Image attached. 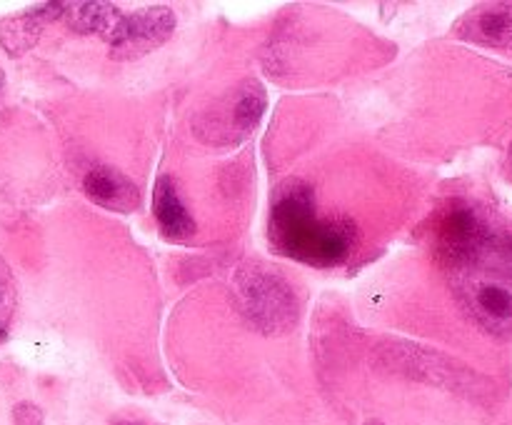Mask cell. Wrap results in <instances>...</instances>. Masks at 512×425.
I'll list each match as a JSON object with an SVG mask.
<instances>
[{"label":"cell","mask_w":512,"mask_h":425,"mask_svg":"<svg viewBox=\"0 0 512 425\" xmlns=\"http://www.w3.org/2000/svg\"><path fill=\"white\" fill-rule=\"evenodd\" d=\"M270 238L288 258L310 265H340L353 250L355 228L348 220L318 218L313 190L303 180H290L273 200Z\"/></svg>","instance_id":"obj_1"},{"label":"cell","mask_w":512,"mask_h":425,"mask_svg":"<svg viewBox=\"0 0 512 425\" xmlns=\"http://www.w3.org/2000/svg\"><path fill=\"white\" fill-rule=\"evenodd\" d=\"M468 313L490 333L512 330V238L490 230L488 238L450 265Z\"/></svg>","instance_id":"obj_2"},{"label":"cell","mask_w":512,"mask_h":425,"mask_svg":"<svg viewBox=\"0 0 512 425\" xmlns=\"http://www.w3.org/2000/svg\"><path fill=\"white\" fill-rule=\"evenodd\" d=\"M240 298H243L245 315L253 320L258 328L275 333L285 330L295 323V295L290 285L278 275H270L268 270H253V273L240 275Z\"/></svg>","instance_id":"obj_3"},{"label":"cell","mask_w":512,"mask_h":425,"mask_svg":"<svg viewBox=\"0 0 512 425\" xmlns=\"http://www.w3.org/2000/svg\"><path fill=\"white\" fill-rule=\"evenodd\" d=\"M175 30V13L170 8H143L135 13H118L105 40L113 58H138L163 45Z\"/></svg>","instance_id":"obj_4"},{"label":"cell","mask_w":512,"mask_h":425,"mask_svg":"<svg viewBox=\"0 0 512 425\" xmlns=\"http://www.w3.org/2000/svg\"><path fill=\"white\" fill-rule=\"evenodd\" d=\"M490 230H493V225L475 208L465 203L450 205L443 218H440L438 235H435V240H438V258L443 260L445 268H450L458 260H463L470 250L478 248L488 238Z\"/></svg>","instance_id":"obj_5"},{"label":"cell","mask_w":512,"mask_h":425,"mask_svg":"<svg viewBox=\"0 0 512 425\" xmlns=\"http://www.w3.org/2000/svg\"><path fill=\"white\" fill-rule=\"evenodd\" d=\"M83 190L95 205L115 210V213H130L140 205L138 185L128 175L108 168V165H98V168L88 170L83 178Z\"/></svg>","instance_id":"obj_6"},{"label":"cell","mask_w":512,"mask_h":425,"mask_svg":"<svg viewBox=\"0 0 512 425\" xmlns=\"http://www.w3.org/2000/svg\"><path fill=\"white\" fill-rule=\"evenodd\" d=\"M455 33L475 43L512 48V3H488L470 10L455 25Z\"/></svg>","instance_id":"obj_7"},{"label":"cell","mask_w":512,"mask_h":425,"mask_svg":"<svg viewBox=\"0 0 512 425\" xmlns=\"http://www.w3.org/2000/svg\"><path fill=\"white\" fill-rule=\"evenodd\" d=\"M153 213L160 230L168 238H188L195 233V220L190 218L188 208L180 200L173 180L168 175H160L153 188Z\"/></svg>","instance_id":"obj_8"},{"label":"cell","mask_w":512,"mask_h":425,"mask_svg":"<svg viewBox=\"0 0 512 425\" xmlns=\"http://www.w3.org/2000/svg\"><path fill=\"white\" fill-rule=\"evenodd\" d=\"M265 105H268V98H265V90L258 80H245L243 85H238L233 98H230L228 110H225L228 113V133L238 135V138L253 133L263 118Z\"/></svg>","instance_id":"obj_9"},{"label":"cell","mask_w":512,"mask_h":425,"mask_svg":"<svg viewBox=\"0 0 512 425\" xmlns=\"http://www.w3.org/2000/svg\"><path fill=\"white\" fill-rule=\"evenodd\" d=\"M118 13L108 3H63V18L75 33H98L105 38Z\"/></svg>","instance_id":"obj_10"},{"label":"cell","mask_w":512,"mask_h":425,"mask_svg":"<svg viewBox=\"0 0 512 425\" xmlns=\"http://www.w3.org/2000/svg\"><path fill=\"white\" fill-rule=\"evenodd\" d=\"M40 28H43V23H40L38 18H33L30 13H25L3 25L0 43L5 45V50H8L10 55H20L38 43Z\"/></svg>","instance_id":"obj_11"},{"label":"cell","mask_w":512,"mask_h":425,"mask_svg":"<svg viewBox=\"0 0 512 425\" xmlns=\"http://www.w3.org/2000/svg\"><path fill=\"white\" fill-rule=\"evenodd\" d=\"M15 310V283L10 268L5 265V260L0 258V340L5 338L10 328V320H13Z\"/></svg>","instance_id":"obj_12"},{"label":"cell","mask_w":512,"mask_h":425,"mask_svg":"<svg viewBox=\"0 0 512 425\" xmlns=\"http://www.w3.org/2000/svg\"><path fill=\"white\" fill-rule=\"evenodd\" d=\"M15 425H43V410L33 403H20L13 410Z\"/></svg>","instance_id":"obj_13"},{"label":"cell","mask_w":512,"mask_h":425,"mask_svg":"<svg viewBox=\"0 0 512 425\" xmlns=\"http://www.w3.org/2000/svg\"><path fill=\"white\" fill-rule=\"evenodd\" d=\"M110 425H150V423H145V420H135V418H118Z\"/></svg>","instance_id":"obj_14"},{"label":"cell","mask_w":512,"mask_h":425,"mask_svg":"<svg viewBox=\"0 0 512 425\" xmlns=\"http://www.w3.org/2000/svg\"><path fill=\"white\" fill-rule=\"evenodd\" d=\"M368 425H383V423H378V420H370V423Z\"/></svg>","instance_id":"obj_15"},{"label":"cell","mask_w":512,"mask_h":425,"mask_svg":"<svg viewBox=\"0 0 512 425\" xmlns=\"http://www.w3.org/2000/svg\"><path fill=\"white\" fill-rule=\"evenodd\" d=\"M0 85H3V73H0Z\"/></svg>","instance_id":"obj_16"}]
</instances>
